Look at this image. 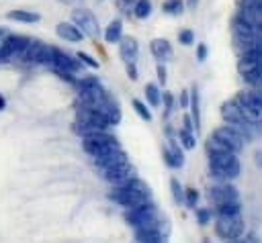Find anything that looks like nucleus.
<instances>
[{"mask_svg":"<svg viewBox=\"0 0 262 243\" xmlns=\"http://www.w3.org/2000/svg\"><path fill=\"white\" fill-rule=\"evenodd\" d=\"M149 194H151L149 192V186L143 180H139V178L133 176L131 180L115 186L113 192H111V198L119 206H123L127 210V208H133V206H139V204L147 202L149 200Z\"/></svg>","mask_w":262,"mask_h":243,"instance_id":"nucleus-1","label":"nucleus"},{"mask_svg":"<svg viewBox=\"0 0 262 243\" xmlns=\"http://www.w3.org/2000/svg\"><path fill=\"white\" fill-rule=\"evenodd\" d=\"M237 153H209V176L217 182H231L239 176Z\"/></svg>","mask_w":262,"mask_h":243,"instance_id":"nucleus-2","label":"nucleus"},{"mask_svg":"<svg viewBox=\"0 0 262 243\" xmlns=\"http://www.w3.org/2000/svg\"><path fill=\"white\" fill-rule=\"evenodd\" d=\"M57 47L43 43L39 39H31L29 45L25 47V51L20 53V59L27 63H39V65H51L55 59Z\"/></svg>","mask_w":262,"mask_h":243,"instance_id":"nucleus-3","label":"nucleus"},{"mask_svg":"<svg viewBox=\"0 0 262 243\" xmlns=\"http://www.w3.org/2000/svg\"><path fill=\"white\" fill-rule=\"evenodd\" d=\"M82 149L90 157H98L102 153H108L113 149H119V143H117V139L108 131H98V133H92V135H84L82 137Z\"/></svg>","mask_w":262,"mask_h":243,"instance_id":"nucleus-4","label":"nucleus"},{"mask_svg":"<svg viewBox=\"0 0 262 243\" xmlns=\"http://www.w3.org/2000/svg\"><path fill=\"white\" fill-rule=\"evenodd\" d=\"M244 218L239 214L235 216H217V223H215V233L219 239L223 241H231V239H239L244 237Z\"/></svg>","mask_w":262,"mask_h":243,"instance_id":"nucleus-5","label":"nucleus"},{"mask_svg":"<svg viewBox=\"0 0 262 243\" xmlns=\"http://www.w3.org/2000/svg\"><path fill=\"white\" fill-rule=\"evenodd\" d=\"M72 22L84 33V37H90V39H98L100 37V27H98V18L94 16L92 10L88 8H76L72 10Z\"/></svg>","mask_w":262,"mask_h":243,"instance_id":"nucleus-6","label":"nucleus"},{"mask_svg":"<svg viewBox=\"0 0 262 243\" xmlns=\"http://www.w3.org/2000/svg\"><path fill=\"white\" fill-rule=\"evenodd\" d=\"M78 100H80V106H86V108H100L102 104L111 102V94L102 88V84H92V86H86V88H80L78 90Z\"/></svg>","mask_w":262,"mask_h":243,"instance_id":"nucleus-7","label":"nucleus"},{"mask_svg":"<svg viewBox=\"0 0 262 243\" xmlns=\"http://www.w3.org/2000/svg\"><path fill=\"white\" fill-rule=\"evenodd\" d=\"M154 216H158V208H156V204H154L151 200H147V202H143V204H139V206L127 208V212H125V221H127L133 229L145 225V223L151 221Z\"/></svg>","mask_w":262,"mask_h":243,"instance_id":"nucleus-8","label":"nucleus"},{"mask_svg":"<svg viewBox=\"0 0 262 243\" xmlns=\"http://www.w3.org/2000/svg\"><path fill=\"white\" fill-rule=\"evenodd\" d=\"M31 37H25V35H6L0 39L2 43V61L4 59H10V57H20V53L25 51V47L29 45Z\"/></svg>","mask_w":262,"mask_h":243,"instance_id":"nucleus-9","label":"nucleus"},{"mask_svg":"<svg viewBox=\"0 0 262 243\" xmlns=\"http://www.w3.org/2000/svg\"><path fill=\"white\" fill-rule=\"evenodd\" d=\"M209 200L213 204H221V202H231V200H239V194L235 190V186H231L229 182H219L215 186L209 188L207 192Z\"/></svg>","mask_w":262,"mask_h":243,"instance_id":"nucleus-10","label":"nucleus"},{"mask_svg":"<svg viewBox=\"0 0 262 243\" xmlns=\"http://www.w3.org/2000/svg\"><path fill=\"white\" fill-rule=\"evenodd\" d=\"M100 176L106 182H111L113 186H119V184L131 180L135 176V169H133V165L129 161H125L121 165H115V167H108V169H100Z\"/></svg>","mask_w":262,"mask_h":243,"instance_id":"nucleus-11","label":"nucleus"},{"mask_svg":"<svg viewBox=\"0 0 262 243\" xmlns=\"http://www.w3.org/2000/svg\"><path fill=\"white\" fill-rule=\"evenodd\" d=\"M53 71H70V74H78V71H82V61L76 57V55H70V53H63V51H59L57 49V53H55V59H53V63L49 65Z\"/></svg>","mask_w":262,"mask_h":243,"instance_id":"nucleus-12","label":"nucleus"},{"mask_svg":"<svg viewBox=\"0 0 262 243\" xmlns=\"http://www.w3.org/2000/svg\"><path fill=\"white\" fill-rule=\"evenodd\" d=\"M162 155H164L166 165L172 169H178L184 165V153H182V149L174 137H168V145L162 149Z\"/></svg>","mask_w":262,"mask_h":243,"instance_id":"nucleus-13","label":"nucleus"},{"mask_svg":"<svg viewBox=\"0 0 262 243\" xmlns=\"http://www.w3.org/2000/svg\"><path fill=\"white\" fill-rule=\"evenodd\" d=\"M213 137H217L219 141H223L233 153H239L242 151V147H244V139L233 131V129H229L227 125H223V127H217L215 131H213Z\"/></svg>","mask_w":262,"mask_h":243,"instance_id":"nucleus-14","label":"nucleus"},{"mask_svg":"<svg viewBox=\"0 0 262 243\" xmlns=\"http://www.w3.org/2000/svg\"><path fill=\"white\" fill-rule=\"evenodd\" d=\"M55 33L59 39L68 41V43H82L84 41V33L72 22V20H61L55 25Z\"/></svg>","mask_w":262,"mask_h":243,"instance_id":"nucleus-15","label":"nucleus"},{"mask_svg":"<svg viewBox=\"0 0 262 243\" xmlns=\"http://www.w3.org/2000/svg\"><path fill=\"white\" fill-rule=\"evenodd\" d=\"M92 159H94V163H96L98 169H108V167H115V165H121V163L129 161L127 155H125V151L121 147L119 149H113L108 153H102L98 157H92Z\"/></svg>","mask_w":262,"mask_h":243,"instance_id":"nucleus-16","label":"nucleus"},{"mask_svg":"<svg viewBox=\"0 0 262 243\" xmlns=\"http://www.w3.org/2000/svg\"><path fill=\"white\" fill-rule=\"evenodd\" d=\"M119 45V55L125 63H137V55H139V45L133 37H121Z\"/></svg>","mask_w":262,"mask_h":243,"instance_id":"nucleus-17","label":"nucleus"},{"mask_svg":"<svg viewBox=\"0 0 262 243\" xmlns=\"http://www.w3.org/2000/svg\"><path fill=\"white\" fill-rule=\"evenodd\" d=\"M149 53L160 61V63H164V61H170L172 57H174V49H172V45H170V41L168 39H151V43H149Z\"/></svg>","mask_w":262,"mask_h":243,"instance_id":"nucleus-18","label":"nucleus"},{"mask_svg":"<svg viewBox=\"0 0 262 243\" xmlns=\"http://www.w3.org/2000/svg\"><path fill=\"white\" fill-rule=\"evenodd\" d=\"M6 18L8 20H14V22H23V25H35L41 20V14L35 12V10H25V8H16V10H10L6 12Z\"/></svg>","mask_w":262,"mask_h":243,"instance_id":"nucleus-19","label":"nucleus"},{"mask_svg":"<svg viewBox=\"0 0 262 243\" xmlns=\"http://www.w3.org/2000/svg\"><path fill=\"white\" fill-rule=\"evenodd\" d=\"M135 243H166V235L158 229H135Z\"/></svg>","mask_w":262,"mask_h":243,"instance_id":"nucleus-20","label":"nucleus"},{"mask_svg":"<svg viewBox=\"0 0 262 243\" xmlns=\"http://www.w3.org/2000/svg\"><path fill=\"white\" fill-rule=\"evenodd\" d=\"M102 37H104V41L111 43V45H113V43H119L121 37H123V20H121V18H113V20L104 27Z\"/></svg>","mask_w":262,"mask_h":243,"instance_id":"nucleus-21","label":"nucleus"},{"mask_svg":"<svg viewBox=\"0 0 262 243\" xmlns=\"http://www.w3.org/2000/svg\"><path fill=\"white\" fill-rule=\"evenodd\" d=\"M221 114L227 123H237V120H244V110L239 108V104L235 100H229V102H223L221 106Z\"/></svg>","mask_w":262,"mask_h":243,"instance_id":"nucleus-22","label":"nucleus"},{"mask_svg":"<svg viewBox=\"0 0 262 243\" xmlns=\"http://www.w3.org/2000/svg\"><path fill=\"white\" fill-rule=\"evenodd\" d=\"M188 108H190V118H192V123H194V129L199 131V127H201V98H199V90H196V88L190 90Z\"/></svg>","mask_w":262,"mask_h":243,"instance_id":"nucleus-23","label":"nucleus"},{"mask_svg":"<svg viewBox=\"0 0 262 243\" xmlns=\"http://www.w3.org/2000/svg\"><path fill=\"white\" fill-rule=\"evenodd\" d=\"M242 212V204L239 200H231V202H221L215 204V214L217 216H235Z\"/></svg>","mask_w":262,"mask_h":243,"instance_id":"nucleus-24","label":"nucleus"},{"mask_svg":"<svg viewBox=\"0 0 262 243\" xmlns=\"http://www.w3.org/2000/svg\"><path fill=\"white\" fill-rule=\"evenodd\" d=\"M151 10H154L151 0H135V4L131 8V14L135 18H139V20H145V18L151 16Z\"/></svg>","mask_w":262,"mask_h":243,"instance_id":"nucleus-25","label":"nucleus"},{"mask_svg":"<svg viewBox=\"0 0 262 243\" xmlns=\"http://www.w3.org/2000/svg\"><path fill=\"white\" fill-rule=\"evenodd\" d=\"M162 10L170 16H180L184 12V0H164Z\"/></svg>","mask_w":262,"mask_h":243,"instance_id":"nucleus-26","label":"nucleus"},{"mask_svg":"<svg viewBox=\"0 0 262 243\" xmlns=\"http://www.w3.org/2000/svg\"><path fill=\"white\" fill-rule=\"evenodd\" d=\"M145 98H147L149 106H160V102H162V90L158 88V84H145Z\"/></svg>","mask_w":262,"mask_h":243,"instance_id":"nucleus-27","label":"nucleus"},{"mask_svg":"<svg viewBox=\"0 0 262 243\" xmlns=\"http://www.w3.org/2000/svg\"><path fill=\"white\" fill-rule=\"evenodd\" d=\"M207 151H209V153H233L223 141H219V139L213 137V135H211L209 141H207Z\"/></svg>","mask_w":262,"mask_h":243,"instance_id":"nucleus-28","label":"nucleus"},{"mask_svg":"<svg viewBox=\"0 0 262 243\" xmlns=\"http://www.w3.org/2000/svg\"><path fill=\"white\" fill-rule=\"evenodd\" d=\"M178 139H180V145H182L184 149H194V145H196V137H194V133H190V131L180 129V131H178Z\"/></svg>","mask_w":262,"mask_h":243,"instance_id":"nucleus-29","label":"nucleus"},{"mask_svg":"<svg viewBox=\"0 0 262 243\" xmlns=\"http://www.w3.org/2000/svg\"><path fill=\"white\" fill-rule=\"evenodd\" d=\"M244 80L252 86V88H262V63L252 71V74H248V76H244Z\"/></svg>","mask_w":262,"mask_h":243,"instance_id":"nucleus-30","label":"nucleus"},{"mask_svg":"<svg viewBox=\"0 0 262 243\" xmlns=\"http://www.w3.org/2000/svg\"><path fill=\"white\" fill-rule=\"evenodd\" d=\"M133 110H135V112H137L145 123H149V120H151V112H149V108L145 106V102H141V100H137V98H135V100H133Z\"/></svg>","mask_w":262,"mask_h":243,"instance_id":"nucleus-31","label":"nucleus"},{"mask_svg":"<svg viewBox=\"0 0 262 243\" xmlns=\"http://www.w3.org/2000/svg\"><path fill=\"white\" fill-rule=\"evenodd\" d=\"M160 104L164 108V114L170 116L172 110H174V96H172V92H162V102Z\"/></svg>","mask_w":262,"mask_h":243,"instance_id":"nucleus-32","label":"nucleus"},{"mask_svg":"<svg viewBox=\"0 0 262 243\" xmlns=\"http://www.w3.org/2000/svg\"><path fill=\"white\" fill-rule=\"evenodd\" d=\"M170 188H172L174 200H176V202H184V190H182V186H180V182H178L176 178L170 180Z\"/></svg>","mask_w":262,"mask_h":243,"instance_id":"nucleus-33","label":"nucleus"},{"mask_svg":"<svg viewBox=\"0 0 262 243\" xmlns=\"http://www.w3.org/2000/svg\"><path fill=\"white\" fill-rule=\"evenodd\" d=\"M184 204H186L188 208H194V206L199 204V192H196L194 188L184 190Z\"/></svg>","mask_w":262,"mask_h":243,"instance_id":"nucleus-34","label":"nucleus"},{"mask_svg":"<svg viewBox=\"0 0 262 243\" xmlns=\"http://www.w3.org/2000/svg\"><path fill=\"white\" fill-rule=\"evenodd\" d=\"M76 57L82 61V65H88V67H92V69H98V65H100L92 55H88V53H84V51H78Z\"/></svg>","mask_w":262,"mask_h":243,"instance_id":"nucleus-35","label":"nucleus"},{"mask_svg":"<svg viewBox=\"0 0 262 243\" xmlns=\"http://www.w3.org/2000/svg\"><path fill=\"white\" fill-rule=\"evenodd\" d=\"M239 8H246V10H252V12L262 14V0H242L239 2Z\"/></svg>","mask_w":262,"mask_h":243,"instance_id":"nucleus-36","label":"nucleus"},{"mask_svg":"<svg viewBox=\"0 0 262 243\" xmlns=\"http://www.w3.org/2000/svg\"><path fill=\"white\" fill-rule=\"evenodd\" d=\"M178 43H182V45H192L194 43V33L190 31V29H182L180 33H178Z\"/></svg>","mask_w":262,"mask_h":243,"instance_id":"nucleus-37","label":"nucleus"},{"mask_svg":"<svg viewBox=\"0 0 262 243\" xmlns=\"http://www.w3.org/2000/svg\"><path fill=\"white\" fill-rule=\"evenodd\" d=\"M211 208H196V221L199 225H209L211 223Z\"/></svg>","mask_w":262,"mask_h":243,"instance_id":"nucleus-38","label":"nucleus"},{"mask_svg":"<svg viewBox=\"0 0 262 243\" xmlns=\"http://www.w3.org/2000/svg\"><path fill=\"white\" fill-rule=\"evenodd\" d=\"M115 4H117V8H119L123 14H131V8H133L135 0H115Z\"/></svg>","mask_w":262,"mask_h":243,"instance_id":"nucleus-39","label":"nucleus"},{"mask_svg":"<svg viewBox=\"0 0 262 243\" xmlns=\"http://www.w3.org/2000/svg\"><path fill=\"white\" fill-rule=\"evenodd\" d=\"M180 129L190 131V133H196V129H194V123H192L190 114H184V116H182V127H180Z\"/></svg>","mask_w":262,"mask_h":243,"instance_id":"nucleus-40","label":"nucleus"},{"mask_svg":"<svg viewBox=\"0 0 262 243\" xmlns=\"http://www.w3.org/2000/svg\"><path fill=\"white\" fill-rule=\"evenodd\" d=\"M156 74H158V80H160V84L164 86V84H166V80H168V76H166V67H164V63H158V67H156Z\"/></svg>","mask_w":262,"mask_h":243,"instance_id":"nucleus-41","label":"nucleus"},{"mask_svg":"<svg viewBox=\"0 0 262 243\" xmlns=\"http://www.w3.org/2000/svg\"><path fill=\"white\" fill-rule=\"evenodd\" d=\"M196 59L199 61H205L207 59V45L205 43H199L196 45Z\"/></svg>","mask_w":262,"mask_h":243,"instance_id":"nucleus-42","label":"nucleus"},{"mask_svg":"<svg viewBox=\"0 0 262 243\" xmlns=\"http://www.w3.org/2000/svg\"><path fill=\"white\" fill-rule=\"evenodd\" d=\"M188 100H190V92L188 90H182L180 92V100H178L180 108H188Z\"/></svg>","mask_w":262,"mask_h":243,"instance_id":"nucleus-43","label":"nucleus"},{"mask_svg":"<svg viewBox=\"0 0 262 243\" xmlns=\"http://www.w3.org/2000/svg\"><path fill=\"white\" fill-rule=\"evenodd\" d=\"M127 65V76L131 78V80H137L139 78V74H137V65L135 63H125Z\"/></svg>","mask_w":262,"mask_h":243,"instance_id":"nucleus-44","label":"nucleus"},{"mask_svg":"<svg viewBox=\"0 0 262 243\" xmlns=\"http://www.w3.org/2000/svg\"><path fill=\"white\" fill-rule=\"evenodd\" d=\"M244 241H246V243H258V239H256V235H254V233H248V235L244 237Z\"/></svg>","mask_w":262,"mask_h":243,"instance_id":"nucleus-45","label":"nucleus"},{"mask_svg":"<svg viewBox=\"0 0 262 243\" xmlns=\"http://www.w3.org/2000/svg\"><path fill=\"white\" fill-rule=\"evenodd\" d=\"M57 2H61V4H70V6H78V4L84 2V0H57Z\"/></svg>","mask_w":262,"mask_h":243,"instance_id":"nucleus-46","label":"nucleus"},{"mask_svg":"<svg viewBox=\"0 0 262 243\" xmlns=\"http://www.w3.org/2000/svg\"><path fill=\"white\" fill-rule=\"evenodd\" d=\"M196 4H199V0H186V6H188L190 10H194V8H196Z\"/></svg>","mask_w":262,"mask_h":243,"instance_id":"nucleus-47","label":"nucleus"},{"mask_svg":"<svg viewBox=\"0 0 262 243\" xmlns=\"http://www.w3.org/2000/svg\"><path fill=\"white\" fill-rule=\"evenodd\" d=\"M4 108H6V98L0 94V110H4Z\"/></svg>","mask_w":262,"mask_h":243,"instance_id":"nucleus-48","label":"nucleus"},{"mask_svg":"<svg viewBox=\"0 0 262 243\" xmlns=\"http://www.w3.org/2000/svg\"><path fill=\"white\" fill-rule=\"evenodd\" d=\"M256 163H258V165H262V151H258V153H256Z\"/></svg>","mask_w":262,"mask_h":243,"instance_id":"nucleus-49","label":"nucleus"},{"mask_svg":"<svg viewBox=\"0 0 262 243\" xmlns=\"http://www.w3.org/2000/svg\"><path fill=\"white\" fill-rule=\"evenodd\" d=\"M6 35H8V31H6L4 27H0V39H2V37H6Z\"/></svg>","mask_w":262,"mask_h":243,"instance_id":"nucleus-50","label":"nucleus"},{"mask_svg":"<svg viewBox=\"0 0 262 243\" xmlns=\"http://www.w3.org/2000/svg\"><path fill=\"white\" fill-rule=\"evenodd\" d=\"M227 243H246V241L239 237V239H231V241H227Z\"/></svg>","mask_w":262,"mask_h":243,"instance_id":"nucleus-51","label":"nucleus"},{"mask_svg":"<svg viewBox=\"0 0 262 243\" xmlns=\"http://www.w3.org/2000/svg\"><path fill=\"white\" fill-rule=\"evenodd\" d=\"M0 59H2V43H0Z\"/></svg>","mask_w":262,"mask_h":243,"instance_id":"nucleus-52","label":"nucleus"},{"mask_svg":"<svg viewBox=\"0 0 262 243\" xmlns=\"http://www.w3.org/2000/svg\"><path fill=\"white\" fill-rule=\"evenodd\" d=\"M203 243H211V241H209V239H205V241H203Z\"/></svg>","mask_w":262,"mask_h":243,"instance_id":"nucleus-53","label":"nucleus"}]
</instances>
